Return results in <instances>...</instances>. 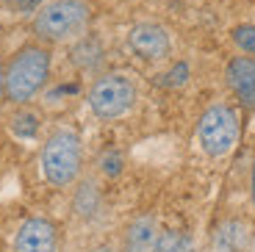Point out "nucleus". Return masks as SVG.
Returning <instances> with one entry per match:
<instances>
[{
    "mask_svg": "<svg viewBox=\"0 0 255 252\" xmlns=\"http://www.w3.org/2000/svg\"><path fill=\"white\" fill-rule=\"evenodd\" d=\"M50 67H53V56L47 44L42 42L22 44L3 67V97L11 106H28L45 89L47 78H50Z\"/></svg>",
    "mask_w": 255,
    "mask_h": 252,
    "instance_id": "1",
    "label": "nucleus"
},
{
    "mask_svg": "<svg viewBox=\"0 0 255 252\" xmlns=\"http://www.w3.org/2000/svg\"><path fill=\"white\" fill-rule=\"evenodd\" d=\"M89 6L86 0H50L36 11L31 22L33 39L47 47L64 42H75L78 36L86 33L89 28Z\"/></svg>",
    "mask_w": 255,
    "mask_h": 252,
    "instance_id": "2",
    "label": "nucleus"
},
{
    "mask_svg": "<svg viewBox=\"0 0 255 252\" xmlns=\"http://www.w3.org/2000/svg\"><path fill=\"white\" fill-rule=\"evenodd\" d=\"M42 172L45 180L67 189L81 177L83 169V147H81V136L70 127H58L47 136L45 147H42Z\"/></svg>",
    "mask_w": 255,
    "mask_h": 252,
    "instance_id": "3",
    "label": "nucleus"
},
{
    "mask_svg": "<svg viewBox=\"0 0 255 252\" xmlns=\"http://www.w3.org/2000/svg\"><path fill=\"white\" fill-rule=\"evenodd\" d=\"M239 130H242L239 111H236L233 106L217 103V106H211L208 111L200 117L197 141H200V147H203L205 155L222 158V155H228V152L236 147Z\"/></svg>",
    "mask_w": 255,
    "mask_h": 252,
    "instance_id": "4",
    "label": "nucleus"
},
{
    "mask_svg": "<svg viewBox=\"0 0 255 252\" xmlns=\"http://www.w3.org/2000/svg\"><path fill=\"white\" fill-rule=\"evenodd\" d=\"M89 108L100 120H120L136 103V83L122 72H106L89 86Z\"/></svg>",
    "mask_w": 255,
    "mask_h": 252,
    "instance_id": "5",
    "label": "nucleus"
},
{
    "mask_svg": "<svg viewBox=\"0 0 255 252\" xmlns=\"http://www.w3.org/2000/svg\"><path fill=\"white\" fill-rule=\"evenodd\" d=\"M128 47L141 61H164L172 50L169 33L158 22H136L128 31Z\"/></svg>",
    "mask_w": 255,
    "mask_h": 252,
    "instance_id": "6",
    "label": "nucleus"
},
{
    "mask_svg": "<svg viewBox=\"0 0 255 252\" xmlns=\"http://www.w3.org/2000/svg\"><path fill=\"white\" fill-rule=\"evenodd\" d=\"M11 252H58V230L50 219L33 216L19 225Z\"/></svg>",
    "mask_w": 255,
    "mask_h": 252,
    "instance_id": "7",
    "label": "nucleus"
},
{
    "mask_svg": "<svg viewBox=\"0 0 255 252\" xmlns=\"http://www.w3.org/2000/svg\"><path fill=\"white\" fill-rule=\"evenodd\" d=\"M228 89L244 108H255V56H236L225 67Z\"/></svg>",
    "mask_w": 255,
    "mask_h": 252,
    "instance_id": "8",
    "label": "nucleus"
},
{
    "mask_svg": "<svg viewBox=\"0 0 255 252\" xmlns=\"http://www.w3.org/2000/svg\"><path fill=\"white\" fill-rule=\"evenodd\" d=\"M158 225L150 216H139L128 225L125 239H122V252H153L155 239H158Z\"/></svg>",
    "mask_w": 255,
    "mask_h": 252,
    "instance_id": "9",
    "label": "nucleus"
},
{
    "mask_svg": "<svg viewBox=\"0 0 255 252\" xmlns=\"http://www.w3.org/2000/svg\"><path fill=\"white\" fill-rule=\"evenodd\" d=\"M103 58H106L103 42L97 36H86V33L75 39V44H72V50H70L72 67H78L81 72H95L103 64Z\"/></svg>",
    "mask_w": 255,
    "mask_h": 252,
    "instance_id": "10",
    "label": "nucleus"
},
{
    "mask_svg": "<svg viewBox=\"0 0 255 252\" xmlns=\"http://www.w3.org/2000/svg\"><path fill=\"white\" fill-rule=\"evenodd\" d=\"M72 208H75V214L81 216V219H86V222L97 219V214H100V208H103V194H100V189H97L95 180H83L75 189Z\"/></svg>",
    "mask_w": 255,
    "mask_h": 252,
    "instance_id": "11",
    "label": "nucleus"
},
{
    "mask_svg": "<svg viewBox=\"0 0 255 252\" xmlns=\"http://www.w3.org/2000/svg\"><path fill=\"white\" fill-rule=\"evenodd\" d=\"M244 244H247V227L236 219L225 222L214 236V250L217 252H242Z\"/></svg>",
    "mask_w": 255,
    "mask_h": 252,
    "instance_id": "12",
    "label": "nucleus"
},
{
    "mask_svg": "<svg viewBox=\"0 0 255 252\" xmlns=\"http://www.w3.org/2000/svg\"><path fill=\"white\" fill-rule=\"evenodd\" d=\"M153 252H194V241L183 233V230H164L155 239Z\"/></svg>",
    "mask_w": 255,
    "mask_h": 252,
    "instance_id": "13",
    "label": "nucleus"
},
{
    "mask_svg": "<svg viewBox=\"0 0 255 252\" xmlns=\"http://www.w3.org/2000/svg\"><path fill=\"white\" fill-rule=\"evenodd\" d=\"M11 127L17 136H22V139H31V136H36L39 133V114L28 111L25 106H22V111H17L11 117Z\"/></svg>",
    "mask_w": 255,
    "mask_h": 252,
    "instance_id": "14",
    "label": "nucleus"
},
{
    "mask_svg": "<svg viewBox=\"0 0 255 252\" xmlns=\"http://www.w3.org/2000/svg\"><path fill=\"white\" fill-rule=\"evenodd\" d=\"M230 36L244 56H255V25H236Z\"/></svg>",
    "mask_w": 255,
    "mask_h": 252,
    "instance_id": "15",
    "label": "nucleus"
},
{
    "mask_svg": "<svg viewBox=\"0 0 255 252\" xmlns=\"http://www.w3.org/2000/svg\"><path fill=\"white\" fill-rule=\"evenodd\" d=\"M122 166H125V161H122V155L117 150H109V152H103L100 158V172L106 177H117L122 172Z\"/></svg>",
    "mask_w": 255,
    "mask_h": 252,
    "instance_id": "16",
    "label": "nucleus"
},
{
    "mask_svg": "<svg viewBox=\"0 0 255 252\" xmlns=\"http://www.w3.org/2000/svg\"><path fill=\"white\" fill-rule=\"evenodd\" d=\"M186 78H189V64H175L172 70L164 75V86H183L186 83Z\"/></svg>",
    "mask_w": 255,
    "mask_h": 252,
    "instance_id": "17",
    "label": "nucleus"
},
{
    "mask_svg": "<svg viewBox=\"0 0 255 252\" xmlns=\"http://www.w3.org/2000/svg\"><path fill=\"white\" fill-rule=\"evenodd\" d=\"M3 3H8V6H17V8H25V6H31V3H36V0H3Z\"/></svg>",
    "mask_w": 255,
    "mask_h": 252,
    "instance_id": "18",
    "label": "nucleus"
},
{
    "mask_svg": "<svg viewBox=\"0 0 255 252\" xmlns=\"http://www.w3.org/2000/svg\"><path fill=\"white\" fill-rule=\"evenodd\" d=\"M92 252H114V250H111V247H106V244H103V247H95V250H92Z\"/></svg>",
    "mask_w": 255,
    "mask_h": 252,
    "instance_id": "19",
    "label": "nucleus"
},
{
    "mask_svg": "<svg viewBox=\"0 0 255 252\" xmlns=\"http://www.w3.org/2000/svg\"><path fill=\"white\" fill-rule=\"evenodd\" d=\"M253 202H255V158H253Z\"/></svg>",
    "mask_w": 255,
    "mask_h": 252,
    "instance_id": "20",
    "label": "nucleus"
},
{
    "mask_svg": "<svg viewBox=\"0 0 255 252\" xmlns=\"http://www.w3.org/2000/svg\"><path fill=\"white\" fill-rule=\"evenodd\" d=\"M0 100H3V67H0Z\"/></svg>",
    "mask_w": 255,
    "mask_h": 252,
    "instance_id": "21",
    "label": "nucleus"
}]
</instances>
